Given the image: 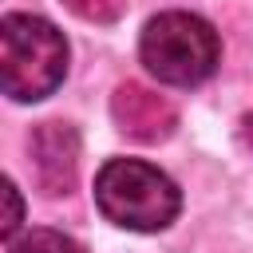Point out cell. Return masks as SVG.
Instances as JSON below:
<instances>
[{"label":"cell","mask_w":253,"mask_h":253,"mask_svg":"<svg viewBox=\"0 0 253 253\" xmlns=\"http://www.w3.org/2000/svg\"><path fill=\"white\" fill-rule=\"evenodd\" d=\"M67 75V40L63 32L28 12L0 20V87L16 103L47 99Z\"/></svg>","instance_id":"1"},{"label":"cell","mask_w":253,"mask_h":253,"mask_svg":"<svg viewBox=\"0 0 253 253\" xmlns=\"http://www.w3.org/2000/svg\"><path fill=\"white\" fill-rule=\"evenodd\" d=\"M95 202L107 221L134 233H158L182 210L174 178L142 158H111L95 174Z\"/></svg>","instance_id":"2"},{"label":"cell","mask_w":253,"mask_h":253,"mask_svg":"<svg viewBox=\"0 0 253 253\" xmlns=\"http://www.w3.org/2000/svg\"><path fill=\"white\" fill-rule=\"evenodd\" d=\"M138 55L158 83L194 87L217 71L221 40H217L213 24L194 12H162L142 28Z\"/></svg>","instance_id":"3"},{"label":"cell","mask_w":253,"mask_h":253,"mask_svg":"<svg viewBox=\"0 0 253 253\" xmlns=\"http://www.w3.org/2000/svg\"><path fill=\"white\" fill-rule=\"evenodd\" d=\"M111 115H115L119 130L138 142H162L178 126V111L170 107V99L142 83H123L111 95Z\"/></svg>","instance_id":"4"},{"label":"cell","mask_w":253,"mask_h":253,"mask_svg":"<svg viewBox=\"0 0 253 253\" xmlns=\"http://www.w3.org/2000/svg\"><path fill=\"white\" fill-rule=\"evenodd\" d=\"M32 158H36V178L43 194H71L75 186V166H79V138L67 123H43L32 134Z\"/></svg>","instance_id":"5"},{"label":"cell","mask_w":253,"mask_h":253,"mask_svg":"<svg viewBox=\"0 0 253 253\" xmlns=\"http://www.w3.org/2000/svg\"><path fill=\"white\" fill-rule=\"evenodd\" d=\"M8 253H83V245L59 229H28L8 241Z\"/></svg>","instance_id":"6"},{"label":"cell","mask_w":253,"mask_h":253,"mask_svg":"<svg viewBox=\"0 0 253 253\" xmlns=\"http://www.w3.org/2000/svg\"><path fill=\"white\" fill-rule=\"evenodd\" d=\"M79 20H91V24H115L123 12H126V0H63Z\"/></svg>","instance_id":"7"},{"label":"cell","mask_w":253,"mask_h":253,"mask_svg":"<svg viewBox=\"0 0 253 253\" xmlns=\"http://www.w3.org/2000/svg\"><path fill=\"white\" fill-rule=\"evenodd\" d=\"M4 198H8V217H4V241L16 237L20 229V194H16V182H4Z\"/></svg>","instance_id":"8"},{"label":"cell","mask_w":253,"mask_h":253,"mask_svg":"<svg viewBox=\"0 0 253 253\" xmlns=\"http://www.w3.org/2000/svg\"><path fill=\"white\" fill-rule=\"evenodd\" d=\"M241 134H245V142H249V146H253V115H249V119H245V126H241Z\"/></svg>","instance_id":"9"}]
</instances>
